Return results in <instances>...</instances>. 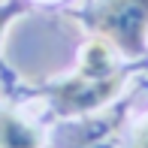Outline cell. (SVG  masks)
<instances>
[{"mask_svg": "<svg viewBox=\"0 0 148 148\" xmlns=\"http://www.w3.org/2000/svg\"><path fill=\"white\" fill-rule=\"evenodd\" d=\"M133 148H148V124L136 133V142H133Z\"/></svg>", "mask_w": 148, "mask_h": 148, "instance_id": "277c9868", "label": "cell"}, {"mask_svg": "<svg viewBox=\"0 0 148 148\" xmlns=\"http://www.w3.org/2000/svg\"><path fill=\"white\" fill-rule=\"evenodd\" d=\"M9 15H12V9H0V30H3V24L9 21Z\"/></svg>", "mask_w": 148, "mask_h": 148, "instance_id": "5b68a950", "label": "cell"}, {"mask_svg": "<svg viewBox=\"0 0 148 148\" xmlns=\"http://www.w3.org/2000/svg\"><path fill=\"white\" fill-rule=\"evenodd\" d=\"M0 148H39V133L12 115H0Z\"/></svg>", "mask_w": 148, "mask_h": 148, "instance_id": "3957f363", "label": "cell"}, {"mask_svg": "<svg viewBox=\"0 0 148 148\" xmlns=\"http://www.w3.org/2000/svg\"><path fill=\"white\" fill-rule=\"evenodd\" d=\"M94 21L121 49L139 51L148 27V0H106L97 9Z\"/></svg>", "mask_w": 148, "mask_h": 148, "instance_id": "7a4b0ae2", "label": "cell"}, {"mask_svg": "<svg viewBox=\"0 0 148 148\" xmlns=\"http://www.w3.org/2000/svg\"><path fill=\"white\" fill-rule=\"evenodd\" d=\"M121 88V73L103 42H91L85 49L82 70L73 82L58 88V106L64 112H85L106 103Z\"/></svg>", "mask_w": 148, "mask_h": 148, "instance_id": "6da1fadb", "label": "cell"}]
</instances>
